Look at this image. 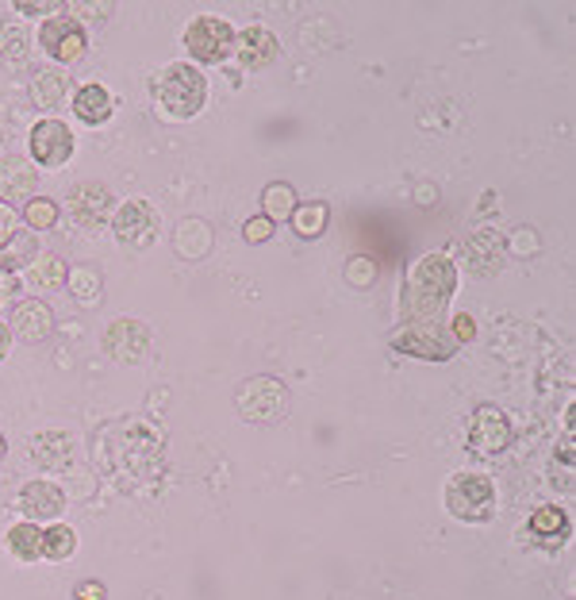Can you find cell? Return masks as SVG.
<instances>
[{
	"mask_svg": "<svg viewBox=\"0 0 576 600\" xmlns=\"http://www.w3.org/2000/svg\"><path fill=\"white\" fill-rule=\"evenodd\" d=\"M20 512L27 516V520H47V523H55L58 516L66 512V493H62V485H55V482H27L24 489H20Z\"/></svg>",
	"mask_w": 576,
	"mask_h": 600,
	"instance_id": "13",
	"label": "cell"
},
{
	"mask_svg": "<svg viewBox=\"0 0 576 600\" xmlns=\"http://www.w3.org/2000/svg\"><path fill=\"white\" fill-rule=\"evenodd\" d=\"M20 235V216L12 205H0V246L12 243V239Z\"/></svg>",
	"mask_w": 576,
	"mask_h": 600,
	"instance_id": "35",
	"label": "cell"
},
{
	"mask_svg": "<svg viewBox=\"0 0 576 600\" xmlns=\"http://www.w3.org/2000/svg\"><path fill=\"white\" fill-rule=\"evenodd\" d=\"M112 112H116V96L104 85H96V81H89V85H81L78 93H73V116H78L81 124L101 127L112 119Z\"/></svg>",
	"mask_w": 576,
	"mask_h": 600,
	"instance_id": "19",
	"label": "cell"
},
{
	"mask_svg": "<svg viewBox=\"0 0 576 600\" xmlns=\"http://www.w3.org/2000/svg\"><path fill=\"white\" fill-rule=\"evenodd\" d=\"M66 285H70L73 300H81L85 309H93V304H101V292H104V277L96 266H78L70 269V277H66Z\"/></svg>",
	"mask_w": 576,
	"mask_h": 600,
	"instance_id": "26",
	"label": "cell"
},
{
	"mask_svg": "<svg viewBox=\"0 0 576 600\" xmlns=\"http://www.w3.org/2000/svg\"><path fill=\"white\" fill-rule=\"evenodd\" d=\"M9 324H12V335H20L24 343H43L55 332V312H50V304H43V300H20L16 309H12Z\"/></svg>",
	"mask_w": 576,
	"mask_h": 600,
	"instance_id": "16",
	"label": "cell"
},
{
	"mask_svg": "<svg viewBox=\"0 0 576 600\" xmlns=\"http://www.w3.org/2000/svg\"><path fill=\"white\" fill-rule=\"evenodd\" d=\"M446 508L465 523H484L496 512V489L484 474H458L446 485Z\"/></svg>",
	"mask_w": 576,
	"mask_h": 600,
	"instance_id": "4",
	"label": "cell"
},
{
	"mask_svg": "<svg viewBox=\"0 0 576 600\" xmlns=\"http://www.w3.org/2000/svg\"><path fill=\"white\" fill-rule=\"evenodd\" d=\"M277 35L265 32L262 24L246 27V32L234 35V58H239L242 70H265V66H273V58H277Z\"/></svg>",
	"mask_w": 576,
	"mask_h": 600,
	"instance_id": "15",
	"label": "cell"
},
{
	"mask_svg": "<svg viewBox=\"0 0 576 600\" xmlns=\"http://www.w3.org/2000/svg\"><path fill=\"white\" fill-rule=\"evenodd\" d=\"M453 343H473L476 339V324H473V316H465V312H461V316H453Z\"/></svg>",
	"mask_w": 576,
	"mask_h": 600,
	"instance_id": "38",
	"label": "cell"
},
{
	"mask_svg": "<svg viewBox=\"0 0 576 600\" xmlns=\"http://www.w3.org/2000/svg\"><path fill=\"white\" fill-rule=\"evenodd\" d=\"M242 239H246V243H269L273 239V220H265V216H254V220H246L242 223Z\"/></svg>",
	"mask_w": 576,
	"mask_h": 600,
	"instance_id": "34",
	"label": "cell"
},
{
	"mask_svg": "<svg viewBox=\"0 0 576 600\" xmlns=\"http://www.w3.org/2000/svg\"><path fill=\"white\" fill-rule=\"evenodd\" d=\"M112 235H116L119 243L142 251V246H150L158 239V212L147 200H124V205L112 212Z\"/></svg>",
	"mask_w": 576,
	"mask_h": 600,
	"instance_id": "11",
	"label": "cell"
},
{
	"mask_svg": "<svg viewBox=\"0 0 576 600\" xmlns=\"http://www.w3.org/2000/svg\"><path fill=\"white\" fill-rule=\"evenodd\" d=\"M66 93H70V78H66L62 70H39L32 78V104L39 112H50L55 116V108H62Z\"/></svg>",
	"mask_w": 576,
	"mask_h": 600,
	"instance_id": "20",
	"label": "cell"
},
{
	"mask_svg": "<svg viewBox=\"0 0 576 600\" xmlns=\"http://www.w3.org/2000/svg\"><path fill=\"white\" fill-rule=\"evenodd\" d=\"M392 350L407 358H427V362H446L453 358L458 343H453L450 327L442 324H404L396 335H392Z\"/></svg>",
	"mask_w": 576,
	"mask_h": 600,
	"instance_id": "7",
	"label": "cell"
},
{
	"mask_svg": "<svg viewBox=\"0 0 576 600\" xmlns=\"http://www.w3.org/2000/svg\"><path fill=\"white\" fill-rule=\"evenodd\" d=\"M504 254H507V239L492 228L473 231L465 243V258H469V266H473V274H496Z\"/></svg>",
	"mask_w": 576,
	"mask_h": 600,
	"instance_id": "17",
	"label": "cell"
},
{
	"mask_svg": "<svg viewBox=\"0 0 576 600\" xmlns=\"http://www.w3.org/2000/svg\"><path fill=\"white\" fill-rule=\"evenodd\" d=\"M292 231H297L300 239H320L323 231H327V220H331V208L323 205V200H308V205H297L292 208Z\"/></svg>",
	"mask_w": 576,
	"mask_h": 600,
	"instance_id": "23",
	"label": "cell"
},
{
	"mask_svg": "<svg viewBox=\"0 0 576 600\" xmlns=\"http://www.w3.org/2000/svg\"><path fill=\"white\" fill-rule=\"evenodd\" d=\"M0 142H4V131H0Z\"/></svg>",
	"mask_w": 576,
	"mask_h": 600,
	"instance_id": "44",
	"label": "cell"
},
{
	"mask_svg": "<svg viewBox=\"0 0 576 600\" xmlns=\"http://www.w3.org/2000/svg\"><path fill=\"white\" fill-rule=\"evenodd\" d=\"M9 551L16 554L20 562L43 558V531L35 528L32 520H24V523H16V528H9Z\"/></svg>",
	"mask_w": 576,
	"mask_h": 600,
	"instance_id": "28",
	"label": "cell"
},
{
	"mask_svg": "<svg viewBox=\"0 0 576 600\" xmlns=\"http://www.w3.org/2000/svg\"><path fill=\"white\" fill-rule=\"evenodd\" d=\"M204 101H208V78L193 62L165 66L158 78V104L165 108V116L193 119L204 108Z\"/></svg>",
	"mask_w": 576,
	"mask_h": 600,
	"instance_id": "2",
	"label": "cell"
},
{
	"mask_svg": "<svg viewBox=\"0 0 576 600\" xmlns=\"http://www.w3.org/2000/svg\"><path fill=\"white\" fill-rule=\"evenodd\" d=\"M73 435L70 431H39L32 439V459L39 470H66L73 462Z\"/></svg>",
	"mask_w": 576,
	"mask_h": 600,
	"instance_id": "18",
	"label": "cell"
},
{
	"mask_svg": "<svg viewBox=\"0 0 576 600\" xmlns=\"http://www.w3.org/2000/svg\"><path fill=\"white\" fill-rule=\"evenodd\" d=\"M73 597H78V600H108V589H104V581H96V577H89V581H78V589H73Z\"/></svg>",
	"mask_w": 576,
	"mask_h": 600,
	"instance_id": "37",
	"label": "cell"
},
{
	"mask_svg": "<svg viewBox=\"0 0 576 600\" xmlns=\"http://www.w3.org/2000/svg\"><path fill=\"white\" fill-rule=\"evenodd\" d=\"M173 251L188 262H200L211 251V228L204 220H185L173 235Z\"/></svg>",
	"mask_w": 576,
	"mask_h": 600,
	"instance_id": "22",
	"label": "cell"
},
{
	"mask_svg": "<svg viewBox=\"0 0 576 600\" xmlns=\"http://www.w3.org/2000/svg\"><path fill=\"white\" fill-rule=\"evenodd\" d=\"M530 535H538V539H545V543H561V539L568 535V516H565V508H557V505H542L534 516H530Z\"/></svg>",
	"mask_w": 576,
	"mask_h": 600,
	"instance_id": "24",
	"label": "cell"
},
{
	"mask_svg": "<svg viewBox=\"0 0 576 600\" xmlns=\"http://www.w3.org/2000/svg\"><path fill=\"white\" fill-rule=\"evenodd\" d=\"M32 62V47H27V35L20 32V24H0V66L9 73H20L27 70Z\"/></svg>",
	"mask_w": 576,
	"mask_h": 600,
	"instance_id": "21",
	"label": "cell"
},
{
	"mask_svg": "<svg viewBox=\"0 0 576 600\" xmlns=\"http://www.w3.org/2000/svg\"><path fill=\"white\" fill-rule=\"evenodd\" d=\"M112 200L116 197H112V189L104 182H81L66 197V216L85 235H101L112 223Z\"/></svg>",
	"mask_w": 576,
	"mask_h": 600,
	"instance_id": "5",
	"label": "cell"
},
{
	"mask_svg": "<svg viewBox=\"0 0 576 600\" xmlns=\"http://www.w3.org/2000/svg\"><path fill=\"white\" fill-rule=\"evenodd\" d=\"M27 277H32L35 289H50V292H55V289H62V285H66V277H70V266H66L58 254H35Z\"/></svg>",
	"mask_w": 576,
	"mask_h": 600,
	"instance_id": "25",
	"label": "cell"
},
{
	"mask_svg": "<svg viewBox=\"0 0 576 600\" xmlns=\"http://www.w3.org/2000/svg\"><path fill=\"white\" fill-rule=\"evenodd\" d=\"M557 462H561V466H573V462H576V442H573V435H565V439L557 442Z\"/></svg>",
	"mask_w": 576,
	"mask_h": 600,
	"instance_id": "39",
	"label": "cell"
},
{
	"mask_svg": "<svg viewBox=\"0 0 576 600\" xmlns=\"http://www.w3.org/2000/svg\"><path fill=\"white\" fill-rule=\"evenodd\" d=\"M9 347H12V327H9V324H0V362H4Z\"/></svg>",
	"mask_w": 576,
	"mask_h": 600,
	"instance_id": "41",
	"label": "cell"
},
{
	"mask_svg": "<svg viewBox=\"0 0 576 600\" xmlns=\"http://www.w3.org/2000/svg\"><path fill=\"white\" fill-rule=\"evenodd\" d=\"M453 289H458V266L446 254L419 258L404 285V320L407 324H435L438 312L450 304Z\"/></svg>",
	"mask_w": 576,
	"mask_h": 600,
	"instance_id": "1",
	"label": "cell"
},
{
	"mask_svg": "<svg viewBox=\"0 0 576 600\" xmlns=\"http://www.w3.org/2000/svg\"><path fill=\"white\" fill-rule=\"evenodd\" d=\"M262 208H265V220H288L292 216V208H297V189L288 182H273V185H265V193H262Z\"/></svg>",
	"mask_w": 576,
	"mask_h": 600,
	"instance_id": "27",
	"label": "cell"
},
{
	"mask_svg": "<svg viewBox=\"0 0 576 600\" xmlns=\"http://www.w3.org/2000/svg\"><path fill=\"white\" fill-rule=\"evenodd\" d=\"M185 50L204 66L227 62V55H234V27L223 16H196L185 27Z\"/></svg>",
	"mask_w": 576,
	"mask_h": 600,
	"instance_id": "6",
	"label": "cell"
},
{
	"mask_svg": "<svg viewBox=\"0 0 576 600\" xmlns=\"http://www.w3.org/2000/svg\"><path fill=\"white\" fill-rule=\"evenodd\" d=\"M73 551H78V531H73L70 523H50V528L43 531V558L66 562Z\"/></svg>",
	"mask_w": 576,
	"mask_h": 600,
	"instance_id": "30",
	"label": "cell"
},
{
	"mask_svg": "<svg viewBox=\"0 0 576 600\" xmlns=\"http://www.w3.org/2000/svg\"><path fill=\"white\" fill-rule=\"evenodd\" d=\"M373 277H377V262L373 258H350V266H346V281L350 285H358V289H369L373 285Z\"/></svg>",
	"mask_w": 576,
	"mask_h": 600,
	"instance_id": "32",
	"label": "cell"
},
{
	"mask_svg": "<svg viewBox=\"0 0 576 600\" xmlns=\"http://www.w3.org/2000/svg\"><path fill=\"white\" fill-rule=\"evenodd\" d=\"M20 289V274H0V297H9V292Z\"/></svg>",
	"mask_w": 576,
	"mask_h": 600,
	"instance_id": "40",
	"label": "cell"
},
{
	"mask_svg": "<svg viewBox=\"0 0 576 600\" xmlns=\"http://www.w3.org/2000/svg\"><path fill=\"white\" fill-rule=\"evenodd\" d=\"M58 216H62V208H58V200H50V197H32L24 205V223L32 231H50L58 223Z\"/></svg>",
	"mask_w": 576,
	"mask_h": 600,
	"instance_id": "31",
	"label": "cell"
},
{
	"mask_svg": "<svg viewBox=\"0 0 576 600\" xmlns=\"http://www.w3.org/2000/svg\"><path fill=\"white\" fill-rule=\"evenodd\" d=\"M12 9H16L20 16H50V12H58L62 4H55V0H16Z\"/></svg>",
	"mask_w": 576,
	"mask_h": 600,
	"instance_id": "36",
	"label": "cell"
},
{
	"mask_svg": "<svg viewBox=\"0 0 576 600\" xmlns=\"http://www.w3.org/2000/svg\"><path fill=\"white\" fill-rule=\"evenodd\" d=\"M35 185H39V170L20 154L0 159V205H16V200H32Z\"/></svg>",
	"mask_w": 576,
	"mask_h": 600,
	"instance_id": "14",
	"label": "cell"
},
{
	"mask_svg": "<svg viewBox=\"0 0 576 600\" xmlns=\"http://www.w3.org/2000/svg\"><path fill=\"white\" fill-rule=\"evenodd\" d=\"M35 235L32 231H20L16 239H12V243H4L0 246V274H20V266H32L35 262Z\"/></svg>",
	"mask_w": 576,
	"mask_h": 600,
	"instance_id": "29",
	"label": "cell"
},
{
	"mask_svg": "<svg viewBox=\"0 0 576 600\" xmlns=\"http://www.w3.org/2000/svg\"><path fill=\"white\" fill-rule=\"evenodd\" d=\"M66 9L89 20H108L112 12H116V4H108V0H78V4H66Z\"/></svg>",
	"mask_w": 576,
	"mask_h": 600,
	"instance_id": "33",
	"label": "cell"
},
{
	"mask_svg": "<svg viewBox=\"0 0 576 600\" xmlns=\"http://www.w3.org/2000/svg\"><path fill=\"white\" fill-rule=\"evenodd\" d=\"M234 408L246 424H280L288 416V385L277 378H246L234 393Z\"/></svg>",
	"mask_w": 576,
	"mask_h": 600,
	"instance_id": "3",
	"label": "cell"
},
{
	"mask_svg": "<svg viewBox=\"0 0 576 600\" xmlns=\"http://www.w3.org/2000/svg\"><path fill=\"white\" fill-rule=\"evenodd\" d=\"M507 442H511L507 416L499 408H492V404H481V408L473 412V424H469V447H473L476 454H499Z\"/></svg>",
	"mask_w": 576,
	"mask_h": 600,
	"instance_id": "12",
	"label": "cell"
},
{
	"mask_svg": "<svg viewBox=\"0 0 576 600\" xmlns=\"http://www.w3.org/2000/svg\"><path fill=\"white\" fill-rule=\"evenodd\" d=\"M39 43H43V50H47V55L55 58V62H62V66L78 62V58L89 50L85 27H81V20H73V16H50V20H43Z\"/></svg>",
	"mask_w": 576,
	"mask_h": 600,
	"instance_id": "9",
	"label": "cell"
},
{
	"mask_svg": "<svg viewBox=\"0 0 576 600\" xmlns=\"http://www.w3.org/2000/svg\"><path fill=\"white\" fill-rule=\"evenodd\" d=\"M27 150H32V162L35 166H47V170H58L70 162L73 154V131L70 124H62L58 116H47L32 127L27 135Z\"/></svg>",
	"mask_w": 576,
	"mask_h": 600,
	"instance_id": "8",
	"label": "cell"
},
{
	"mask_svg": "<svg viewBox=\"0 0 576 600\" xmlns=\"http://www.w3.org/2000/svg\"><path fill=\"white\" fill-rule=\"evenodd\" d=\"M104 350H108L112 362L119 366H139L150 350V327L139 324L131 316H119L104 327Z\"/></svg>",
	"mask_w": 576,
	"mask_h": 600,
	"instance_id": "10",
	"label": "cell"
},
{
	"mask_svg": "<svg viewBox=\"0 0 576 600\" xmlns=\"http://www.w3.org/2000/svg\"><path fill=\"white\" fill-rule=\"evenodd\" d=\"M565 424H568V431H576V401L568 404V412H565Z\"/></svg>",
	"mask_w": 576,
	"mask_h": 600,
	"instance_id": "42",
	"label": "cell"
},
{
	"mask_svg": "<svg viewBox=\"0 0 576 600\" xmlns=\"http://www.w3.org/2000/svg\"><path fill=\"white\" fill-rule=\"evenodd\" d=\"M4 450H9V447H4V435H0V459H4Z\"/></svg>",
	"mask_w": 576,
	"mask_h": 600,
	"instance_id": "43",
	"label": "cell"
}]
</instances>
